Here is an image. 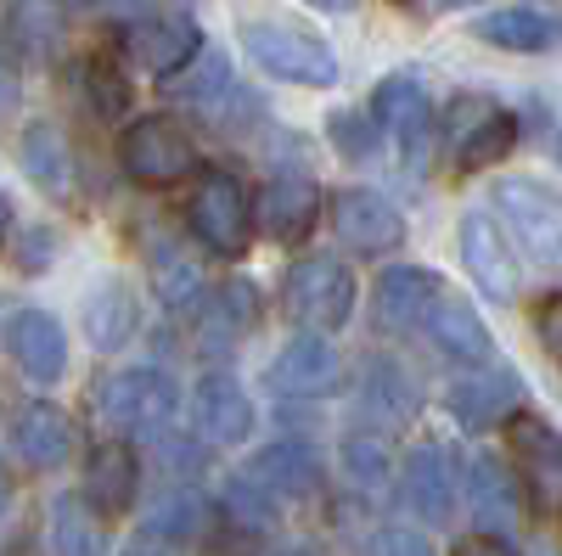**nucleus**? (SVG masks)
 <instances>
[{
	"instance_id": "393cba45",
	"label": "nucleus",
	"mask_w": 562,
	"mask_h": 556,
	"mask_svg": "<svg viewBox=\"0 0 562 556\" xmlns=\"http://www.w3.org/2000/svg\"><path fill=\"white\" fill-rule=\"evenodd\" d=\"M467 500H473V518L484 523V534H495V540H501V529H512V518H518V484H512V473L495 455L467 461Z\"/></svg>"
},
{
	"instance_id": "c9c22d12",
	"label": "nucleus",
	"mask_w": 562,
	"mask_h": 556,
	"mask_svg": "<svg viewBox=\"0 0 562 556\" xmlns=\"http://www.w3.org/2000/svg\"><path fill=\"white\" fill-rule=\"evenodd\" d=\"M220 84H225V57H214V52H209V57L198 63V73H186V79H169V97H175V102H192V107H198V102H209V97H214Z\"/></svg>"
},
{
	"instance_id": "a18cd8bd",
	"label": "nucleus",
	"mask_w": 562,
	"mask_h": 556,
	"mask_svg": "<svg viewBox=\"0 0 562 556\" xmlns=\"http://www.w3.org/2000/svg\"><path fill=\"white\" fill-rule=\"evenodd\" d=\"M281 556H315V551L310 545H293V551H281Z\"/></svg>"
},
{
	"instance_id": "39448f33",
	"label": "nucleus",
	"mask_w": 562,
	"mask_h": 556,
	"mask_svg": "<svg viewBox=\"0 0 562 556\" xmlns=\"http://www.w3.org/2000/svg\"><path fill=\"white\" fill-rule=\"evenodd\" d=\"M506 450H512V467L524 478V495L540 518H562V433L540 416L518 410L506 422Z\"/></svg>"
},
{
	"instance_id": "1a4fd4ad",
	"label": "nucleus",
	"mask_w": 562,
	"mask_h": 556,
	"mask_svg": "<svg viewBox=\"0 0 562 556\" xmlns=\"http://www.w3.org/2000/svg\"><path fill=\"white\" fill-rule=\"evenodd\" d=\"M333 230H338V242L355 248V253H394L405 242V214L389 197L355 185V192L333 197Z\"/></svg>"
},
{
	"instance_id": "f8f14e48",
	"label": "nucleus",
	"mask_w": 562,
	"mask_h": 556,
	"mask_svg": "<svg viewBox=\"0 0 562 556\" xmlns=\"http://www.w3.org/2000/svg\"><path fill=\"white\" fill-rule=\"evenodd\" d=\"M461 264L484 298H495V304L518 298V259H512V248L490 214H461Z\"/></svg>"
},
{
	"instance_id": "20e7f679",
	"label": "nucleus",
	"mask_w": 562,
	"mask_h": 556,
	"mask_svg": "<svg viewBox=\"0 0 562 556\" xmlns=\"http://www.w3.org/2000/svg\"><path fill=\"white\" fill-rule=\"evenodd\" d=\"M119 163H124V174L135 185L164 192V185H180L186 174H192V135H186L175 118H164V113L135 118L119 135Z\"/></svg>"
},
{
	"instance_id": "4468645a",
	"label": "nucleus",
	"mask_w": 562,
	"mask_h": 556,
	"mask_svg": "<svg viewBox=\"0 0 562 556\" xmlns=\"http://www.w3.org/2000/svg\"><path fill=\"white\" fill-rule=\"evenodd\" d=\"M450 135H456V163L461 169H490L512 152V141H518V118L490 107V102H456Z\"/></svg>"
},
{
	"instance_id": "6ab92c4d",
	"label": "nucleus",
	"mask_w": 562,
	"mask_h": 556,
	"mask_svg": "<svg viewBox=\"0 0 562 556\" xmlns=\"http://www.w3.org/2000/svg\"><path fill=\"white\" fill-rule=\"evenodd\" d=\"M405 506L422 523H450L456 512V473H450V455L439 444H416L405 455V478H400Z\"/></svg>"
},
{
	"instance_id": "49530a36",
	"label": "nucleus",
	"mask_w": 562,
	"mask_h": 556,
	"mask_svg": "<svg viewBox=\"0 0 562 556\" xmlns=\"http://www.w3.org/2000/svg\"><path fill=\"white\" fill-rule=\"evenodd\" d=\"M557 163H562V129H557Z\"/></svg>"
},
{
	"instance_id": "c85d7f7f",
	"label": "nucleus",
	"mask_w": 562,
	"mask_h": 556,
	"mask_svg": "<svg viewBox=\"0 0 562 556\" xmlns=\"http://www.w3.org/2000/svg\"><path fill=\"white\" fill-rule=\"evenodd\" d=\"M259 320V304H254V287L248 282H225V287H214V298H209V315H203V327L214 332L203 349H225V343H237L248 327Z\"/></svg>"
},
{
	"instance_id": "09e8293b",
	"label": "nucleus",
	"mask_w": 562,
	"mask_h": 556,
	"mask_svg": "<svg viewBox=\"0 0 562 556\" xmlns=\"http://www.w3.org/2000/svg\"><path fill=\"white\" fill-rule=\"evenodd\" d=\"M63 7H85V0H63Z\"/></svg>"
},
{
	"instance_id": "bb28decb",
	"label": "nucleus",
	"mask_w": 562,
	"mask_h": 556,
	"mask_svg": "<svg viewBox=\"0 0 562 556\" xmlns=\"http://www.w3.org/2000/svg\"><path fill=\"white\" fill-rule=\"evenodd\" d=\"M18 158H23V174L40 185V192H57V197L74 192V152H68L57 124H29Z\"/></svg>"
},
{
	"instance_id": "412c9836",
	"label": "nucleus",
	"mask_w": 562,
	"mask_h": 556,
	"mask_svg": "<svg viewBox=\"0 0 562 556\" xmlns=\"http://www.w3.org/2000/svg\"><path fill=\"white\" fill-rule=\"evenodd\" d=\"M7 349L23 365V377H34V383H57L63 365H68V338L57 327V315H45V309H18L12 315Z\"/></svg>"
},
{
	"instance_id": "f03ea898",
	"label": "nucleus",
	"mask_w": 562,
	"mask_h": 556,
	"mask_svg": "<svg viewBox=\"0 0 562 556\" xmlns=\"http://www.w3.org/2000/svg\"><path fill=\"white\" fill-rule=\"evenodd\" d=\"M243 52L276 73V79H288V84H304V90H326V84H338V57H333V45L293 29V23H248L243 29Z\"/></svg>"
},
{
	"instance_id": "0eeeda50",
	"label": "nucleus",
	"mask_w": 562,
	"mask_h": 556,
	"mask_svg": "<svg viewBox=\"0 0 562 556\" xmlns=\"http://www.w3.org/2000/svg\"><path fill=\"white\" fill-rule=\"evenodd\" d=\"M97 410L124 433H164L180 410V388L164 371H119L97 388Z\"/></svg>"
},
{
	"instance_id": "5701e85b",
	"label": "nucleus",
	"mask_w": 562,
	"mask_h": 556,
	"mask_svg": "<svg viewBox=\"0 0 562 556\" xmlns=\"http://www.w3.org/2000/svg\"><path fill=\"white\" fill-rule=\"evenodd\" d=\"M422 405V388L411 383V371L400 360H366V377H360V410L371 416L378 428H405Z\"/></svg>"
},
{
	"instance_id": "ea45409f",
	"label": "nucleus",
	"mask_w": 562,
	"mask_h": 556,
	"mask_svg": "<svg viewBox=\"0 0 562 556\" xmlns=\"http://www.w3.org/2000/svg\"><path fill=\"white\" fill-rule=\"evenodd\" d=\"M456 556H512V545L495 540V534H467V540L456 545Z\"/></svg>"
},
{
	"instance_id": "f704fd0d",
	"label": "nucleus",
	"mask_w": 562,
	"mask_h": 556,
	"mask_svg": "<svg viewBox=\"0 0 562 556\" xmlns=\"http://www.w3.org/2000/svg\"><path fill=\"white\" fill-rule=\"evenodd\" d=\"M85 84H90V102H97L102 118H119V113L130 107V84H124V73H119L108 57H97V63L85 68Z\"/></svg>"
},
{
	"instance_id": "a211bd4d",
	"label": "nucleus",
	"mask_w": 562,
	"mask_h": 556,
	"mask_svg": "<svg viewBox=\"0 0 562 556\" xmlns=\"http://www.w3.org/2000/svg\"><path fill=\"white\" fill-rule=\"evenodd\" d=\"M321 219V192H315V180L304 174H276L265 192H259V225H265V237L276 242H310V230Z\"/></svg>"
},
{
	"instance_id": "9b49d317",
	"label": "nucleus",
	"mask_w": 562,
	"mask_h": 556,
	"mask_svg": "<svg viewBox=\"0 0 562 556\" xmlns=\"http://www.w3.org/2000/svg\"><path fill=\"white\" fill-rule=\"evenodd\" d=\"M344 383V354L326 338H293L270 360V388L281 399H326Z\"/></svg>"
},
{
	"instance_id": "7c9ffc66",
	"label": "nucleus",
	"mask_w": 562,
	"mask_h": 556,
	"mask_svg": "<svg viewBox=\"0 0 562 556\" xmlns=\"http://www.w3.org/2000/svg\"><path fill=\"white\" fill-rule=\"evenodd\" d=\"M153 287H158V298L169 304V309H180V304H192L198 298V287H203V275H198V264H192V253H180V248H158L153 253Z\"/></svg>"
},
{
	"instance_id": "37998d69",
	"label": "nucleus",
	"mask_w": 562,
	"mask_h": 556,
	"mask_svg": "<svg viewBox=\"0 0 562 556\" xmlns=\"http://www.w3.org/2000/svg\"><path fill=\"white\" fill-rule=\"evenodd\" d=\"M12 230V203H7V192H0V237Z\"/></svg>"
},
{
	"instance_id": "a878e982",
	"label": "nucleus",
	"mask_w": 562,
	"mask_h": 556,
	"mask_svg": "<svg viewBox=\"0 0 562 556\" xmlns=\"http://www.w3.org/2000/svg\"><path fill=\"white\" fill-rule=\"evenodd\" d=\"M473 34L501 45V52H551V45H562V23L546 12H529V7L484 12V18H473Z\"/></svg>"
},
{
	"instance_id": "f3484780",
	"label": "nucleus",
	"mask_w": 562,
	"mask_h": 556,
	"mask_svg": "<svg viewBox=\"0 0 562 556\" xmlns=\"http://www.w3.org/2000/svg\"><path fill=\"white\" fill-rule=\"evenodd\" d=\"M254 399L237 388V377H203L192 388V428L209 439V444H243L254 433Z\"/></svg>"
},
{
	"instance_id": "e433bc0d",
	"label": "nucleus",
	"mask_w": 562,
	"mask_h": 556,
	"mask_svg": "<svg viewBox=\"0 0 562 556\" xmlns=\"http://www.w3.org/2000/svg\"><path fill=\"white\" fill-rule=\"evenodd\" d=\"M333 135H338L344 158H355V163H366L371 147H378V124H371V113H344V118H333Z\"/></svg>"
},
{
	"instance_id": "72a5a7b5",
	"label": "nucleus",
	"mask_w": 562,
	"mask_h": 556,
	"mask_svg": "<svg viewBox=\"0 0 562 556\" xmlns=\"http://www.w3.org/2000/svg\"><path fill=\"white\" fill-rule=\"evenodd\" d=\"M147 529L164 534V540H192V534L203 529V500H198V495H169L158 512L147 518Z\"/></svg>"
},
{
	"instance_id": "2eb2a0df",
	"label": "nucleus",
	"mask_w": 562,
	"mask_h": 556,
	"mask_svg": "<svg viewBox=\"0 0 562 556\" xmlns=\"http://www.w3.org/2000/svg\"><path fill=\"white\" fill-rule=\"evenodd\" d=\"M439 298V275L434 270H416V264H394L378 275V287H371V309H378V327L383 332H416L422 320H428Z\"/></svg>"
},
{
	"instance_id": "6e6552de",
	"label": "nucleus",
	"mask_w": 562,
	"mask_h": 556,
	"mask_svg": "<svg viewBox=\"0 0 562 556\" xmlns=\"http://www.w3.org/2000/svg\"><path fill=\"white\" fill-rule=\"evenodd\" d=\"M366 113H371V124L389 129L394 141H400V152H405L411 169L428 163V147H434V102H428V90H422L411 73L383 79Z\"/></svg>"
},
{
	"instance_id": "dca6fc26",
	"label": "nucleus",
	"mask_w": 562,
	"mask_h": 556,
	"mask_svg": "<svg viewBox=\"0 0 562 556\" xmlns=\"http://www.w3.org/2000/svg\"><path fill=\"white\" fill-rule=\"evenodd\" d=\"M445 405L467 433H479V428H495V422H512V416H518L524 383H518V371H479V377H461L445 394Z\"/></svg>"
},
{
	"instance_id": "c03bdc74",
	"label": "nucleus",
	"mask_w": 562,
	"mask_h": 556,
	"mask_svg": "<svg viewBox=\"0 0 562 556\" xmlns=\"http://www.w3.org/2000/svg\"><path fill=\"white\" fill-rule=\"evenodd\" d=\"M7 500H12V478H7V467H0V512H7Z\"/></svg>"
},
{
	"instance_id": "7ed1b4c3",
	"label": "nucleus",
	"mask_w": 562,
	"mask_h": 556,
	"mask_svg": "<svg viewBox=\"0 0 562 556\" xmlns=\"http://www.w3.org/2000/svg\"><path fill=\"white\" fill-rule=\"evenodd\" d=\"M186 225H192V237L209 248V253H225L237 259L254 237V197L248 185L231 174V169H209L192 192V208H186Z\"/></svg>"
},
{
	"instance_id": "c756f323",
	"label": "nucleus",
	"mask_w": 562,
	"mask_h": 556,
	"mask_svg": "<svg viewBox=\"0 0 562 556\" xmlns=\"http://www.w3.org/2000/svg\"><path fill=\"white\" fill-rule=\"evenodd\" d=\"M52 551L57 556H102V529L85 512V500L63 495L52 506Z\"/></svg>"
},
{
	"instance_id": "ddd939ff",
	"label": "nucleus",
	"mask_w": 562,
	"mask_h": 556,
	"mask_svg": "<svg viewBox=\"0 0 562 556\" xmlns=\"http://www.w3.org/2000/svg\"><path fill=\"white\" fill-rule=\"evenodd\" d=\"M140 489V461L124 439H102L85 461V506L102 518H124Z\"/></svg>"
},
{
	"instance_id": "cd10ccee",
	"label": "nucleus",
	"mask_w": 562,
	"mask_h": 556,
	"mask_svg": "<svg viewBox=\"0 0 562 556\" xmlns=\"http://www.w3.org/2000/svg\"><path fill=\"white\" fill-rule=\"evenodd\" d=\"M135 320H140L135 293L119 287V282H108L102 293L85 298V332H90V343H97L102 354H119V349L135 338Z\"/></svg>"
},
{
	"instance_id": "473e14b6",
	"label": "nucleus",
	"mask_w": 562,
	"mask_h": 556,
	"mask_svg": "<svg viewBox=\"0 0 562 556\" xmlns=\"http://www.w3.org/2000/svg\"><path fill=\"white\" fill-rule=\"evenodd\" d=\"M225 506H231V523H243V529H270L276 523V500L254 484V478H231L225 484Z\"/></svg>"
},
{
	"instance_id": "aec40b11",
	"label": "nucleus",
	"mask_w": 562,
	"mask_h": 556,
	"mask_svg": "<svg viewBox=\"0 0 562 556\" xmlns=\"http://www.w3.org/2000/svg\"><path fill=\"white\" fill-rule=\"evenodd\" d=\"M248 478H254L270 500H310V495L321 489L326 467H321V455H315L310 444L281 439V444H270V450H259V455H254Z\"/></svg>"
},
{
	"instance_id": "2f4dec72",
	"label": "nucleus",
	"mask_w": 562,
	"mask_h": 556,
	"mask_svg": "<svg viewBox=\"0 0 562 556\" xmlns=\"http://www.w3.org/2000/svg\"><path fill=\"white\" fill-rule=\"evenodd\" d=\"M344 473L360 484V489H383L389 473H394V455L383 439H371V433H349L344 439Z\"/></svg>"
},
{
	"instance_id": "79ce46f5",
	"label": "nucleus",
	"mask_w": 562,
	"mask_h": 556,
	"mask_svg": "<svg viewBox=\"0 0 562 556\" xmlns=\"http://www.w3.org/2000/svg\"><path fill=\"white\" fill-rule=\"evenodd\" d=\"M310 7H315V12H349L355 0H310Z\"/></svg>"
},
{
	"instance_id": "a19ab883",
	"label": "nucleus",
	"mask_w": 562,
	"mask_h": 556,
	"mask_svg": "<svg viewBox=\"0 0 562 556\" xmlns=\"http://www.w3.org/2000/svg\"><path fill=\"white\" fill-rule=\"evenodd\" d=\"M12 102H18V68H12L7 52H0V118L12 113Z\"/></svg>"
},
{
	"instance_id": "b1692460",
	"label": "nucleus",
	"mask_w": 562,
	"mask_h": 556,
	"mask_svg": "<svg viewBox=\"0 0 562 556\" xmlns=\"http://www.w3.org/2000/svg\"><path fill=\"white\" fill-rule=\"evenodd\" d=\"M12 439H18V455L29 461V467L52 473V467H63L68 450H74V422H68L57 405H40V399H34V405L18 410Z\"/></svg>"
},
{
	"instance_id": "f257e3e1",
	"label": "nucleus",
	"mask_w": 562,
	"mask_h": 556,
	"mask_svg": "<svg viewBox=\"0 0 562 556\" xmlns=\"http://www.w3.org/2000/svg\"><path fill=\"white\" fill-rule=\"evenodd\" d=\"M281 304H288V315L299 327H310V338L338 332L355 309V275H349L344 259H326V253L299 259L281 275Z\"/></svg>"
},
{
	"instance_id": "9d476101",
	"label": "nucleus",
	"mask_w": 562,
	"mask_h": 556,
	"mask_svg": "<svg viewBox=\"0 0 562 556\" xmlns=\"http://www.w3.org/2000/svg\"><path fill=\"white\" fill-rule=\"evenodd\" d=\"M119 52L124 63H135L140 73H158L169 79L180 63H192L203 52V29L192 18H147V23H130L119 34Z\"/></svg>"
},
{
	"instance_id": "423d86ee",
	"label": "nucleus",
	"mask_w": 562,
	"mask_h": 556,
	"mask_svg": "<svg viewBox=\"0 0 562 556\" xmlns=\"http://www.w3.org/2000/svg\"><path fill=\"white\" fill-rule=\"evenodd\" d=\"M495 208L512 230V242H524L535 264L562 270V197L557 192H546L540 180H501Z\"/></svg>"
},
{
	"instance_id": "de8ad7c7",
	"label": "nucleus",
	"mask_w": 562,
	"mask_h": 556,
	"mask_svg": "<svg viewBox=\"0 0 562 556\" xmlns=\"http://www.w3.org/2000/svg\"><path fill=\"white\" fill-rule=\"evenodd\" d=\"M130 556H158V551H130Z\"/></svg>"
},
{
	"instance_id": "4be33fe9",
	"label": "nucleus",
	"mask_w": 562,
	"mask_h": 556,
	"mask_svg": "<svg viewBox=\"0 0 562 556\" xmlns=\"http://www.w3.org/2000/svg\"><path fill=\"white\" fill-rule=\"evenodd\" d=\"M422 327H428V338H434V343H439L450 360L484 365V360L495 354V338H490V327L479 320V309L467 304V298H450V293H439Z\"/></svg>"
},
{
	"instance_id": "4c0bfd02",
	"label": "nucleus",
	"mask_w": 562,
	"mask_h": 556,
	"mask_svg": "<svg viewBox=\"0 0 562 556\" xmlns=\"http://www.w3.org/2000/svg\"><path fill=\"white\" fill-rule=\"evenodd\" d=\"M535 332H540L546 354H551V360L562 365V293L540 298V309H535Z\"/></svg>"
},
{
	"instance_id": "58836bf2",
	"label": "nucleus",
	"mask_w": 562,
	"mask_h": 556,
	"mask_svg": "<svg viewBox=\"0 0 562 556\" xmlns=\"http://www.w3.org/2000/svg\"><path fill=\"white\" fill-rule=\"evenodd\" d=\"M371 556H434V545L422 540L416 529H383L378 545H371Z\"/></svg>"
}]
</instances>
